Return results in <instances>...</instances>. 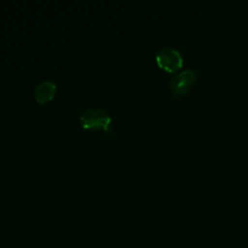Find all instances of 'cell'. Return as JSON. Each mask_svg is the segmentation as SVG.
<instances>
[{
	"label": "cell",
	"instance_id": "7a4b0ae2",
	"mask_svg": "<svg viewBox=\"0 0 248 248\" xmlns=\"http://www.w3.org/2000/svg\"><path fill=\"white\" fill-rule=\"evenodd\" d=\"M157 65L167 72H175L183 66L182 53L175 47L165 46L159 49L155 56Z\"/></svg>",
	"mask_w": 248,
	"mask_h": 248
},
{
	"label": "cell",
	"instance_id": "277c9868",
	"mask_svg": "<svg viewBox=\"0 0 248 248\" xmlns=\"http://www.w3.org/2000/svg\"><path fill=\"white\" fill-rule=\"evenodd\" d=\"M56 89L57 86L53 81L48 79L43 80L36 86L34 91V98L39 104H46L54 98Z\"/></svg>",
	"mask_w": 248,
	"mask_h": 248
},
{
	"label": "cell",
	"instance_id": "6da1fadb",
	"mask_svg": "<svg viewBox=\"0 0 248 248\" xmlns=\"http://www.w3.org/2000/svg\"><path fill=\"white\" fill-rule=\"evenodd\" d=\"M80 126L87 130L111 132V117L104 108H88L82 111L78 117Z\"/></svg>",
	"mask_w": 248,
	"mask_h": 248
},
{
	"label": "cell",
	"instance_id": "3957f363",
	"mask_svg": "<svg viewBox=\"0 0 248 248\" xmlns=\"http://www.w3.org/2000/svg\"><path fill=\"white\" fill-rule=\"evenodd\" d=\"M196 79V73L192 69L186 68L170 78L169 87L174 96L181 97L190 90Z\"/></svg>",
	"mask_w": 248,
	"mask_h": 248
}]
</instances>
